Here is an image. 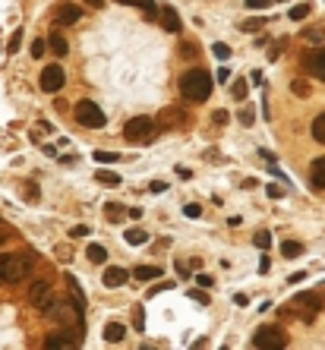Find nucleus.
I'll use <instances>...</instances> for the list:
<instances>
[{"label":"nucleus","mask_w":325,"mask_h":350,"mask_svg":"<svg viewBox=\"0 0 325 350\" xmlns=\"http://www.w3.org/2000/svg\"><path fill=\"white\" fill-rule=\"evenodd\" d=\"M171 287H174V284H171V281H161V284H158V287H152V290H149V293H152V297H155V293H158V290H171Z\"/></svg>","instance_id":"44"},{"label":"nucleus","mask_w":325,"mask_h":350,"mask_svg":"<svg viewBox=\"0 0 325 350\" xmlns=\"http://www.w3.org/2000/svg\"><path fill=\"white\" fill-rule=\"evenodd\" d=\"M237 117H240V123H243V126H252V123H256V114H252L249 107H243V110H240Z\"/></svg>","instance_id":"33"},{"label":"nucleus","mask_w":325,"mask_h":350,"mask_svg":"<svg viewBox=\"0 0 325 350\" xmlns=\"http://www.w3.org/2000/svg\"><path fill=\"white\" fill-rule=\"evenodd\" d=\"M212 54H215V57H221V60H227V57H230V48L218 41V44H212Z\"/></svg>","instance_id":"32"},{"label":"nucleus","mask_w":325,"mask_h":350,"mask_svg":"<svg viewBox=\"0 0 325 350\" xmlns=\"http://www.w3.org/2000/svg\"><path fill=\"white\" fill-rule=\"evenodd\" d=\"M262 4V0H246V7H259Z\"/></svg>","instance_id":"50"},{"label":"nucleus","mask_w":325,"mask_h":350,"mask_svg":"<svg viewBox=\"0 0 325 350\" xmlns=\"http://www.w3.org/2000/svg\"><path fill=\"white\" fill-rule=\"evenodd\" d=\"M117 152H95V161H117Z\"/></svg>","instance_id":"37"},{"label":"nucleus","mask_w":325,"mask_h":350,"mask_svg":"<svg viewBox=\"0 0 325 350\" xmlns=\"http://www.w3.org/2000/svg\"><path fill=\"white\" fill-rule=\"evenodd\" d=\"M190 297H193L196 303H208V297H205V293H202V290H193V293H190Z\"/></svg>","instance_id":"45"},{"label":"nucleus","mask_w":325,"mask_h":350,"mask_svg":"<svg viewBox=\"0 0 325 350\" xmlns=\"http://www.w3.org/2000/svg\"><path fill=\"white\" fill-rule=\"evenodd\" d=\"M95 177H98V183H107V186H120V177L114 171H98Z\"/></svg>","instance_id":"27"},{"label":"nucleus","mask_w":325,"mask_h":350,"mask_svg":"<svg viewBox=\"0 0 325 350\" xmlns=\"http://www.w3.org/2000/svg\"><path fill=\"white\" fill-rule=\"evenodd\" d=\"M196 284H199V287H215V281H212V274H199V278H196Z\"/></svg>","instance_id":"38"},{"label":"nucleus","mask_w":325,"mask_h":350,"mask_svg":"<svg viewBox=\"0 0 325 350\" xmlns=\"http://www.w3.org/2000/svg\"><path fill=\"white\" fill-rule=\"evenodd\" d=\"M291 91H294L297 98H306V95H310V85H306L303 79H294V82H291Z\"/></svg>","instance_id":"29"},{"label":"nucleus","mask_w":325,"mask_h":350,"mask_svg":"<svg viewBox=\"0 0 325 350\" xmlns=\"http://www.w3.org/2000/svg\"><path fill=\"white\" fill-rule=\"evenodd\" d=\"M246 91H249V82H246V79H234V85H230L234 101H243V98H246Z\"/></svg>","instance_id":"23"},{"label":"nucleus","mask_w":325,"mask_h":350,"mask_svg":"<svg viewBox=\"0 0 325 350\" xmlns=\"http://www.w3.org/2000/svg\"><path fill=\"white\" fill-rule=\"evenodd\" d=\"M281 255H284V259H297V255H303V243L284 240V243H281Z\"/></svg>","instance_id":"21"},{"label":"nucleus","mask_w":325,"mask_h":350,"mask_svg":"<svg viewBox=\"0 0 325 350\" xmlns=\"http://www.w3.org/2000/svg\"><path fill=\"white\" fill-rule=\"evenodd\" d=\"M19 44H22V32L16 29V32H13V38H10V44H7V51H10V54H16V51H19Z\"/></svg>","instance_id":"30"},{"label":"nucleus","mask_w":325,"mask_h":350,"mask_svg":"<svg viewBox=\"0 0 325 350\" xmlns=\"http://www.w3.org/2000/svg\"><path fill=\"white\" fill-rule=\"evenodd\" d=\"M79 19H82V10L76 4H63L57 13H54V22H57V26H73Z\"/></svg>","instance_id":"12"},{"label":"nucleus","mask_w":325,"mask_h":350,"mask_svg":"<svg viewBox=\"0 0 325 350\" xmlns=\"http://www.w3.org/2000/svg\"><path fill=\"white\" fill-rule=\"evenodd\" d=\"M294 306H297V309H306V312H303V319H306V322H313V319H316V312H319L325 303H322L319 293H297V297H294Z\"/></svg>","instance_id":"9"},{"label":"nucleus","mask_w":325,"mask_h":350,"mask_svg":"<svg viewBox=\"0 0 325 350\" xmlns=\"http://www.w3.org/2000/svg\"><path fill=\"white\" fill-rule=\"evenodd\" d=\"M149 190H152V193H165V190H168V183H165V180H155Z\"/></svg>","instance_id":"43"},{"label":"nucleus","mask_w":325,"mask_h":350,"mask_svg":"<svg viewBox=\"0 0 325 350\" xmlns=\"http://www.w3.org/2000/svg\"><path fill=\"white\" fill-rule=\"evenodd\" d=\"M262 26H265V19H246V22H240L243 32H259Z\"/></svg>","instance_id":"31"},{"label":"nucleus","mask_w":325,"mask_h":350,"mask_svg":"<svg viewBox=\"0 0 325 350\" xmlns=\"http://www.w3.org/2000/svg\"><path fill=\"white\" fill-rule=\"evenodd\" d=\"M133 274L139 281H155V278H161V265H139Z\"/></svg>","instance_id":"20"},{"label":"nucleus","mask_w":325,"mask_h":350,"mask_svg":"<svg viewBox=\"0 0 325 350\" xmlns=\"http://www.w3.org/2000/svg\"><path fill=\"white\" fill-rule=\"evenodd\" d=\"M313 139L325 145V114H319V117L313 120Z\"/></svg>","instance_id":"25"},{"label":"nucleus","mask_w":325,"mask_h":350,"mask_svg":"<svg viewBox=\"0 0 325 350\" xmlns=\"http://www.w3.org/2000/svg\"><path fill=\"white\" fill-rule=\"evenodd\" d=\"M44 347H57V350H69V347H79V331L66 328V331H51V335L44 338Z\"/></svg>","instance_id":"8"},{"label":"nucleus","mask_w":325,"mask_h":350,"mask_svg":"<svg viewBox=\"0 0 325 350\" xmlns=\"http://www.w3.org/2000/svg\"><path fill=\"white\" fill-rule=\"evenodd\" d=\"M187 126V114L180 107H165L158 114V133H171V130H183Z\"/></svg>","instance_id":"7"},{"label":"nucleus","mask_w":325,"mask_h":350,"mask_svg":"<svg viewBox=\"0 0 325 350\" xmlns=\"http://www.w3.org/2000/svg\"><path fill=\"white\" fill-rule=\"evenodd\" d=\"M117 4H126V7H139V10H146L149 16H155V0H117Z\"/></svg>","instance_id":"24"},{"label":"nucleus","mask_w":325,"mask_h":350,"mask_svg":"<svg viewBox=\"0 0 325 350\" xmlns=\"http://www.w3.org/2000/svg\"><path fill=\"white\" fill-rule=\"evenodd\" d=\"M183 215H187V218H199V215H202V208L196 205V202H190V205L183 208Z\"/></svg>","instance_id":"36"},{"label":"nucleus","mask_w":325,"mask_h":350,"mask_svg":"<svg viewBox=\"0 0 325 350\" xmlns=\"http://www.w3.org/2000/svg\"><path fill=\"white\" fill-rule=\"evenodd\" d=\"M7 240H10V230H4V227H0V246H4Z\"/></svg>","instance_id":"49"},{"label":"nucleus","mask_w":325,"mask_h":350,"mask_svg":"<svg viewBox=\"0 0 325 350\" xmlns=\"http://www.w3.org/2000/svg\"><path fill=\"white\" fill-rule=\"evenodd\" d=\"M180 54H187V57H196L199 51H196V44H180Z\"/></svg>","instance_id":"41"},{"label":"nucleus","mask_w":325,"mask_h":350,"mask_svg":"<svg viewBox=\"0 0 325 350\" xmlns=\"http://www.w3.org/2000/svg\"><path fill=\"white\" fill-rule=\"evenodd\" d=\"M252 243H256L259 249H268V246H272V234H268V230H259L256 237H252Z\"/></svg>","instance_id":"28"},{"label":"nucleus","mask_w":325,"mask_h":350,"mask_svg":"<svg viewBox=\"0 0 325 350\" xmlns=\"http://www.w3.org/2000/svg\"><path fill=\"white\" fill-rule=\"evenodd\" d=\"M322 38H325V35H322L319 29H313V32H306V41H316V44H319Z\"/></svg>","instance_id":"40"},{"label":"nucleus","mask_w":325,"mask_h":350,"mask_svg":"<svg viewBox=\"0 0 325 350\" xmlns=\"http://www.w3.org/2000/svg\"><path fill=\"white\" fill-rule=\"evenodd\" d=\"M29 303L35 306V309H41V316L54 306V287L48 284V281H35L32 287H29Z\"/></svg>","instance_id":"6"},{"label":"nucleus","mask_w":325,"mask_h":350,"mask_svg":"<svg viewBox=\"0 0 325 350\" xmlns=\"http://www.w3.org/2000/svg\"><path fill=\"white\" fill-rule=\"evenodd\" d=\"M310 180L316 190H325V155L313 161V171H310Z\"/></svg>","instance_id":"15"},{"label":"nucleus","mask_w":325,"mask_h":350,"mask_svg":"<svg viewBox=\"0 0 325 350\" xmlns=\"http://www.w3.org/2000/svg\"><path fill=\"white\" fill-rule=\"evenodd\" d=\"M82 4H88L92 10H101V7H104V0H82Z\"/></svg>","instance_id":"48"},{"label":"nucleus","mask_w":325,"mask_h":350,"mask_svg":"<svg viewBox=\"0 0 325 350\" xmlns=\"http://www.w3.org/2000/svg\"><path fill=\"white\" fill-rule=\"evenodd\" d=\"M123 139L130 145H152L155 142V120L152 117H133L123 126Z\"/></svg>","instance_id":"3"},{"label":"nucleus","mask_w":325,"mask_h":350,"mask_svg":"<svg viewBox=\"0 0 325 350\" xmlns=\"http://www.w3.org/2000/svg\"><path fill=\"white\" fill-rule=\"evenodd\" d=\"M126 278H130V271L126 268H117V265H111L104 274H101V281H104V287H123L126 284Z\"/></svg>","instance_id":"13"},{"label":"nucleus","mask_w":325,"mask_h":350,"mask_svg":"<svg viewBox=\"0 0 325 350\" xmlns=\"http://www.w3.org/2000/svg\"><path fill=\"white\" fill-rule=\"evenodd\" d=\"M104 218L111 221V224H120L123 218H130V212H126L123 205H117V202H107V205H104Z\"/></svg>","instance_id":"16"},{"label":"nucleus","mask_w":325,"mask_h":350,"mask_svg":"<svg viewBox=\"0 0 325 350\" xmlns=\"http://www.w3.org/2000/svg\"><path fill=\"white\" fill-rule=\"evenodd\" d=\"M123 335H126V328H123L120 322H107V325H104V341H107V344L123 341Z\"/></svg>","instance_id":"18"},{"label":"nucleus","mask_w":325,"mask_h":350,"mask_svg":"<svg viewBox=\"0 0 325 350\" xmlns=\"http://www.w3.org/2000/svg\"><path fill=\"white\" fill-rule=\"evenodd\" d=\"M63 82H66V76H63V69H60L57 63L44 66V73H41V88H44V91H51V95H57V91L63 88Z\"/></svg>","instance_id":"10"},{"label":"nucleus","mask_w":325,"mask_h":350,"mask_svg":"<svg viewBox=\"0 0 325 350\" xmlns=\"http://www.w3.org/2000/svg\"><path fill=\"white\" fill-rule=\"evenodd\" d=\"M265 193L272 196V199H281V196H284V190H281V183H268V186H265Z\"/></svg>","instance_id":"35"},{"label":"nucleus","mask_w":325,"mask_h":350,"mask_svg":"<svg viewBox=\"0 0 325 350\" xmlns=\"http://www.w3.org/2000/svg\"><path fill=\"white\" fill-rule=\"evenodd\" d=\"M85 255H88V262H107V249L101 243H88Z\"/></svg>","instance_id":"22"},{"label":"nucleus","mask_w":325,"mask_h":350,"mask_svg":"<svg viewBox=\"0 0 325 350\" xmlns=\"http://www.w3.org/2000/svg\"><path fill=\"white\" fill-rule=\"evenodd\" d=\"M48 48L57 54V57H63V54L69 51V44H66V38H63L60 32H51V35H48Z\"/></svg>","instance_id":"17"},{"label":"nucleus","mask_w":325,"mask_h":350,"mask_svg":"<svg viewBox=\"0 0 325 350\" xmlns=\"http://www.w3.org/2000/svg\"><path fill=\"white\" fill-rule=\"evenodd\" d=\"M123 240L130 243V246H146V243H149V234L142 230V227H133V230H126V234H123Z\"/></svg>","instance_id":"19"},{"label":"nucleus","mask_w":325,"mask_h":350,"mask_svg":"<svg viewBox=\"0 0 325 350\" xmlns=\"http://www.w3.org/2000/svg\"><path fill=\"white\" fill-rule=\"evenodd\" d=\"M158 19H161V26H165L168 32H180V16H177L174 7H161L158 10Z\"/></svg>","instance_id":"14"},{"label":"nucleus","mask_w":325,"mask_h":350,"mask_svg":"<svg viewBox=\"0 0 325 350\" xmlns=\"http://www.w3.org/2000/svg\"><path fill=\"white\" fill-rule=\"evenodd\" d=\"M44 41H32V57H41V54H44Z\"/></svg>","instance_id":"39"},{"label":"nucleus","mask_w":325,"mask_h":350,"mask_svg":"<svg viewBox=\"0 0 325 350\" xmlns=\"http://www.w3.org/2000/svg\"><path fill=\"white\" fill-rule=\"evenodd\" d=\"M303 69L310 73V76H316V79H325V48L306 54V57H303Z\"/></svg>","instance_id":"11"},{"label":"nucleus","mask_w":325,"mask_h":350,"mask_svg":"<svg viewBox=\"0 0 325 350\" xmlns=\"http://www.w3.org/2000/svg\"><path fill=\"white\" fill-rule=\"evenodd\" d=\"M73 114H76V120H79L82 126H88V130H101V126L107 123L104 110H101L95 101H79V104L73 107Z\"/></svg>","instance_id":"5"},{"label":"nucleus","mask_w":325,"mask_h":350,"mask_svg":"<svg viewBox=\"0 0 325 350\" xmlns=\"http://www.w3.org/2000/svg\"><path fill=\"white\" fill-rule=\"evenodd\" d=\"M32 268H35V255H7V252H0V281L16 284V281L29 278Z\"/></svg>","instance_id":"2"},{"label":"nucleus","mask_w":325,"mask_h":350,"mask_svg":"<svg viewBox=\"0 0 325 350\" xmlns=\"http://www.w3.org/2000/svg\"><path fill=\"white\" fill-rule=\"evenodd\" d=\"M133 325H136V331L146 328V316H142V306H136V309H133Z\"/></svg>","instance_id":"34"},{"label":"nucleus","mask_w":325,"mask_h":350,"mask_svg":"<svg viewBox=\"0 0 325 350\" xmlns=\"http://www.w3.org/2000/svg\"><path fill=\"white\" fill-rule=\"evenodd\" d=\"M215 123H227V110H215Z\"/></svg>","instance_id":"47"},{"label":"nucleus","mask_w":325,"mask_h":350,"mask_svg":"<svg viewBox=\"0 0 325 350\" xmlns=\"http://www.w3.org/2000/svg\"><path fill=\"white\" fill-rule=\"evenodd\" d=\"M310 10H313L310 4H297V7H291V19H294V22H303L306 16H310Z\"/></svg>","instance_id":"26"},{"label":"nucleus","mask_w":325,"mask_h":350,"mask_svg":"<svg viewBox=\"0 0 325 350\" xmlns=\"http://www.w3.org/2000/svg\"><path fill=\"white\" fill-rule=\"evenodd\" d=\"M69 237H76V240H79V237H88V227H73V230H69Z\"/></svg>","instance_id":"46"},{"label":"nucleus","mask_w":325,"mask_h":350,"mask_svg":"<svg viewBox=\"0 0 325 350\" xmlns=\"http://www.w3.org/2000/svg\"><path fill=\"white\" fill-rule=\"evenodd\" d=\"M180 95L187 101H205L212 95V76L205 69H187L183 76H180Z\"/></svg>","instance_id":"1"},{"label":"nucleus","mask_w":325,"mask_h":350,"mask_svg":"<svg viewBox=\"0 0 325 350\" xmlns=\"http://www.w3.org/2000/svg\"><path fill=\"white\" fill-rule=\"evenodd\" d=\"M252 347H259V350H281V347H287V335L281 328H275V325H262V328H256V335H252Z\"/></svg>","instance_id":"4"},{"label":"nucleus","mask_w":325,"mask_h":350,"mask_svg":"<svg viewBox=\"0 0 325 350\" xmlns=\"http://www.w3.org/2000/svg\"><path fill=\"white\" fill-rule=\"evenodd\" d=\"M26 199H38V186H35V183H29V186H26Z\"/></svg>","instance_id":"42"}]
</instances>
